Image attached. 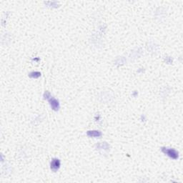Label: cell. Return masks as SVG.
Instances as JSON below:
<instances>
[{"mask_svg":"<svg viewBox=\"0 0 183 183\" xmlns=\"http://www.w3.org/2000/svg\"><path fill=\"white\" fill-rule=\"evenodd\" d=\"M30 77L31 78H34V79H37L41 76V73L40 72H32L30 73Z\"/></svg>","mask_w":183,"mask_h":183,"instance_id":"obj_5","label":"cell"},{"mask_svg":"<svg viewBox=\"0 0 183 183\" xmlns=\"http://www.w3.org/2000/svg\"><path fill=\"white\" fill-rule=\"evenodd\" d=\"M87 135L89 137H100L102 135V132L98 130H92V131H88L87 132Z\"/></svg>","mask_w":183,"mask_h":183,"instance_id":"obj_4","label":"cell"},{"mask_svg":"<svg viewBox=\"0 0 183 183\" xmlns=\"http://www.w3.org/2000/svg\"><path fill=\"white\" fill-rule=\"evenodd\" d=\"M44 97L45 100L48 101L49 104H50V107H51V108L52 109V110L54 111L59 110V109L60 108L59 101H58L56 98H54V97H52L49 92H44Z\"/></svg>","mask_w":183,"mask_h":183,"instance_id":"obj_1","label":"cell"},{"mask_svg":"<svg viewBox=\"0 0 183 183\" xmlns=\"http://www.w3.org/2000/svg\"><path fill=\"white\" fill-rule=\"evenodd\" d=\"M60 166H61V162L57 158H54L50 162V169L54 172L59 170Z\"/></svg>","mask_w":183,"mask_h":183,"instance_id":"obj_3","label":"cell"},{"mask_svg":"<svg viewBox=\"0 0 183 183\" xmlns=\"http://www.w3.org/2000/svg\"><path fill=\"white\" fill-rule=\"evenodd\" d=\"M162 152L166 155L167 156H168L169 157H170L171 159H178L179 157V152L176 149H173V148H169V147H162L161 149Z\"/></svg>","mask_w":183,"mask_h":183,"instance_id":"obj_2","label":"cell"}]
</instances>
